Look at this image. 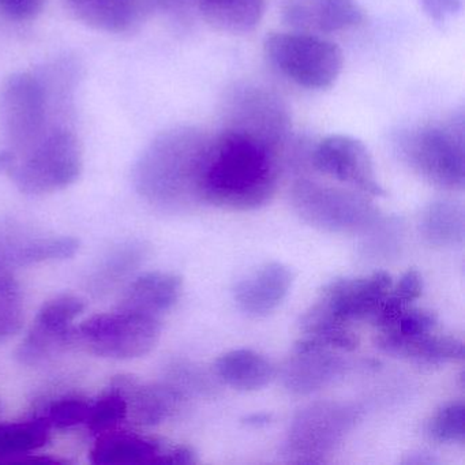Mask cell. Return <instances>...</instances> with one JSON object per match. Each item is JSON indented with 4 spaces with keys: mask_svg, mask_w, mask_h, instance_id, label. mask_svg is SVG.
Returning a JSON list of instances; mask_svg holds the SVG:
<instances>
[{
    "mask_svg": "<svg viewBox=\"0 0 465 465\" xmlns=\"http://www.w3.org/2000/svg\"><path fill=\"white\" fill-rule=\"evenodd\" d=\"M282 153L235 130L222 129L211 135L201 181L203 203L231 211L262 208L279 187Z\"/></svg>",
    "mask_w": 465,
    "mask_h": 465,
    "instance_id": "6da1fadb",
    "label": "cell"
},
{
    "mask_svg": "<svg viewBox=\"0 0 465 465\" xmlns=\"http://www.w3.org/2000/svg\"><path fill=\"white\" fill-rule=\"evenodd\" d=\"M209 138L194 126H178L160 133L143 149L133 170L138 194L160 211H190L201 198L203 162Z\"/></svg>",
    "mask_w": 465,
    "mask_h": 465,
    "instance_id": "7a4b0ae2",
    "label": "cell"
},
{
    "mask_svg": "<svg viewBox=\"0 0 465 465\" xmlns=\"http://www.w3.org/2000/svg\"><path fill=\"white\" fill-rule=\"evenodd\" d=\"M464 114L402 133L397 141L401 159L442 189L461 190L465 183Z\"/></svg>",
    "mask_w": 465,
    "mask_h": 465,
    "instance_id": "3957f363",
    "label": "cell"
},
{
    "mask_svg": "<svg viewBox=\"0 0 465 465\" xmlns=\"http://www.w3.org/2000/svg\"><path fill=\"white\" fill-rule=\"evenodd\" d=\"M83 168V145L77 134L64 124H53L32 148L17 157L9 176L20 192L45 195L72 186Z\"/></svg>",
    "mask_w": 465,
    "mask_h": 465,
    "instance_id": "277c9868",
    "label": "cell"
},
{
    "mask_svg": "<svg viewBox=\"0 0 465 465\" xmlns=\"http://www.w3.org/2000/svg\"><path fill=\"white\" fill-rule=\"evenodd\" d=\"M269 64L302 88L325 91L339 80L344 56L336 43L310 32H277L266 36Z\"/></svg>",
    "mask_w": 465,
    "mask_h": 465,
    "instance_id": "5b68a950",
    "label": "cell"
},
{
    "mask_svg": "<svg viewBox=\"0 0 465 465\" xmlns=\"http://www.w3.org/2000/svg\"><path fill=\"white\" fill-rule=\"evenodd\" d=\"M293 211L307 224L331 233H358L380 222L377 206L364 193L299 179L291 189Z\"/></svg>",
    "mask_w": 465,
    "mask_h": 465,
    "instance_id": "8992f818",
    "label": "cell"
},
{
    "mask_svg": "<svg viewBox=\"0 0 465 465\" xmlns=\"http://www.w3.org/2000/svg\"><path fill=\"white\" fill-rule=\"evenodd\" d=\"M160 317L121 309L94 315L74 328V344L103 358L129 361L148 355L162 336Z\"/></svg>",
    "mask_w": 465,
    "mask_h": 465,
    "instance_id": "52a82bcc",
    "label": "cell"
},
{
    "mask_svg": "<svg viewBox=\"0 0 465 465\" xmlns=\"http://www.w3.org/2000/svg\"><path fill=\"white\" fill-rule=\"evenodd\" d=\"M223 129L252 135L284 151L292 133L290 110L266 86L241 83L228 89L222 105Z\"/></svg>",
    "mask_w": 465,
    "mask_h": 465,
    "instance_id": "ba28073f",
    "label": "cell"
},
{
    "mask_svg": "<svg viewBox=\"0 0 465 465\" xmlns=\"http://www.w3.org/2000/svg\"><path fill=\"white\" fill-rule=\"evenodd\" d=\"M50 126L47 94L37 73L10 75L0 88V135L5 148L21 156Z\"/></svg>",
    "mask_w": 465,
    "mask_h": 465,
    "instance_id": "9c48e42d",
    "label": "cell"
},
{
    "mask_svg": "<svg viewBox=\"0 0 465 465\" xmlns=\"http://www.w3.org/2000/svg\"><path fill=\"white\" fill-rule=\"evenodd\" d=\"M361 419L356 405L320 401L302 408L291 421L285 454L299 464L322 462L337 448Z\"/></svg>",
    "mask_w": 465,
    "mask_h": 465,
    "instance_id": "30bf717a",
    "label": "cell"
},
{
    "mask_svg": "<svg viewBox=\"0 0 465 465\" xmlns=\"http://www.w3.org/2000/svg\"><path fill=\"white\" fill-rule=\"evenodd\" d=\"M391 277L386 272L370 276L336 279L321 291L317 303L307 312L310 317L333 325L372 317L391 290Z\"/></svg>",
    "mask_w": 465,
    "mask_h": 465,
    "instance_id": "8fae6325",
    "label": "cell"
},
{
    "mask_svg": "<svg viewBox=\"0 0 465 465\" xmlns=\"http://www.w3.org/2000/svg\"><path fill=\"white\" fill-rule=\"evenodd\" d=\"M86 303L75 295H59L43 304L24 341L18 347L21 363L37 364L61 348L74 344L73 322L83 314Z\"/></svg>",
    "mask_w": 465,
    "mask_h": 465,
    "instance_id": "7c38bea8",
    "label": "cell"
},
{
    "mask_svg": "<svg viewBox=\"0 0 465 465\" xmlns=\"http://www.w3.org/2000/svg\"><path fill=\"white\" fill-rule=\"evenodd\" d=\"M312 162L320 173L350 184L364 194L385 195L369 149L356 138L342 134L323 138L315 145Z\"/></svg>",
    "mask_w": 465,
    "mask_h": 465,
    "instance_id": "4fadbf2b",
    "label": "cell"
},
{
    "mask_svg": "<svg viewBox=\"0 0 465 465\" xmlns=\"http://www.w3.org/2000/svg\"><path fill=\"white\" fill-rule=\"evenodd\" d=\"M89 457L96 465L197 462V454L190 446L173 445L159 438L114 430L99 435Z\"/></svg>",
    "mask_w": 465,
    "mask_h": 465,
    "instance_id": "5bb4252c",
    "label": "cell"
},
{
    "mask_svg": "<svg viewBox=\"0 0 465 465\" xmlns=\"http://www.w3.org/2000/svg\"><path fill=\"white\" fill-rule=\"evenodd\" d=\"M350 363L329 348H295L282 370V382L299 396L314 393L342 377Z\"/></svg>",
    "mask_w": 465,
    "mask_h": 465,
    "instance_id": "9a60e30c",
    "label": "cell"
},
{
    "mask_svg": "<svg viewBox=\"0 0 465 465\" xmlns=\"http://www.w3.org/2000/svg\"><path fill=\"white\" fill-rule=\"evenodd\" d=\"M284 20L301 32L336 34L361 25L366 15L356 0H288Z\"/></svg>",
    "mask_w": 465,
    "mask_h": 465,
    "instance_id": "2e32d148",
    "label": "cell"
},
{
    "mask_svg": "<svg viewBox=\"0 0 465 465\" xmlns=\"http://www.w3.org/2000/svg\"><path fill=\"white\" fill-rule=\"evenodd\" d=\"M293 272L282 262H268L255 269L235 285L233 296L242 312L252 317H265L287 298Z\"/></svg>",
    "mask_w": 465,
    "mask_h": 465,
    "instance_id": "e0dca14e",
    "label": "cell"
},
{
    "mask_svg": "<svg viewBox=\"0 0 465 465\" xmlns=\"http://www.w3.org/2000/svg\"><path fill=\"white\" fill-rule=\"evenodd\" d=\"M127 402V419L138 426H157L181 407L183 393L173 385L141 382L132 375L114 378Z\"/></svg>",
    "mask_w": 465,
    "mask_h": 465,
    "instance_id": "ac0fdd59",
    "label": "cell"
},
{
    "mask_svg": "<svg viewBox=\"0 0 465 465\" xmlns=\"http://www.w3.org/2000/svg\"><path fill=\"white\" fill-rule=\"evenodd\" d=\"M377 347L389 355L424 364H443L462 361L464 344L453 336L423 333L402 336L396 331H383L377 339Z\"/></svg>",
    "mask_w": 465,
    "mask_h": 465,
    "instance_id": "d6986e66",
    "label": "cell"
},
{
    "mask_svg": "<svg viewBox=\"0 0 465 465\" xmlns=\"http://www.w3.org/2000/svg\"><path fill=\"white\" fill-rule=\"evenodd\" d=\"M182 287L183 282L178 274L149 272L130 282L119 307L160 317L178 303Z\"/></svg>",
    "mask_w": 465,
    "mask_h": 465,
    "instance_id": "ffe728a7",
    "label": "cell"
},
{
    "mask_svg": "<svg viewBox=\"0 0 465 465\" xmlns=\"http://www.w3.org/2000/svg\"><path fill=\"white\" fill-rule=\"evenodd\" d=\"M75 20L107 34L132 31L141 17L135 0H64Z\"/></svg>",
    "mask_w": 465,
    "mask_h": 465,
    "instance_id": "44dd1931",
    "label": "cell"
},
{
    "mask_svg": "<svg viewBox=\"0 0 465 465\" xmlns=\"http://www.w3.org/2000/svg\"><path fill=\"white\" fill-rule=\"evenodd\" d=\"M214 370L225 385L242 391H260L274 377L273 364L265 356L246 348L220 356Z\"/></svg>",
    "mask_w": 465,
    "mask_h": 465,
    "instance_id": "7402d4cb",
    "label": "cell"
},
{
    "mask_svg": "<svg viewBox=\"0 0 465 465\" xmlns=\"http://www.w3.org/2000/svg\"><path fill=\"white\" fill-rule=\"evenodd\" d=\"M203 20L217 31L249 34L265 15V0H195Z\"/></svg>",
    "mask_w": 465,
    "mask_h": 465,
    "instance_id": "603a6c76",
    "label": "cell"
},
{
    "mask_svg": "<svg viewBox=\"0 0 465 465\" xmlns=\"http://www.w3.org/2000/svg\"><path fill=\"white\" fill-rule=\"evenodd\" d=\"M80 250V241L72 236H42L6 242L0 246V262L29 266L48 261L69 260Z\"/></svg>",
    "mask_w": 465,
    "mask_h": 465,
    "instance_id": "cb8c5ba5",
    "label": "cell"
},
{
    "mask_svg": "<svg viewBox=\"0 0 465 465\" xmlns=\"http://www.w3.org/2000/svg\"><path fill=\"white\" fill-rule=\"evenodd\" d=\"M149 257V246L143 241H127L110 250L89 276L88 287L94 295L110 292L122 280L134 273Z\"/></svg>",
    "mask_w": 465,
    "mask_h": 465,
    "instance_id": "d4e9b609",
    "label": "cell"
},
{
    "mask_svg": "<svg viewBox=\"0 0 465 465\" xmlns=\"http://www.w3.org/2000/svg\"><path fill=\"white\" fill-rule=\"evenodd\" d=\"M420 230L432 246H457L464 239V208L456 201H434L421 213Z\"/></svg>",
    "mask_w": 465,
    "mask_h": 465,
    "instance_id": "484cf974",
    "label": "cell"
},
{
    "mask_svg": "<svg viewBox=\"0 0 465 465\" xmlns=\"http://www.w3.org/2000/svg\"><path fill=\"white\" fill-rule=\"evenodd\" d=\"M51 427L42 416L20 423L0 424V462L15 461L42 449L50 440Z\"/></svg>",
    "mask_w": 465,
    "mask_h": 465,
    "instance_id": "4316f807",
    "label": "cell"
},
{
    "mask_svg": "<svg viewBox=\"0 0 465 465\" xmlns=\"http://www.w3.org/2000/svg\"><path fill=\"white\" fill-rule=\"evenodd\" d=\"M127 419V402L118 386L111 382L110 388L92 402L86 426L92 432L103 434L111 431Z\"/></svg>",
    "mask_w": 465,
    "mask_h": 465,
    "instance_id": "83f0119b",
    "label": "cell"
},
{
    "mask_svg": "<svg viewBox=\"0 0 465 465\" xmlns=\"http://www.w3.org/2000/svg\"><path fill=\"white\" fill-rule=\"evenodd\" d=\"M24 320L20 284L9 272H0V342L17 334Z\"/></svg>",
    "mask_w": 465,
    "mask_h": 465,
    "instance_id": "f1b7e54d",
    "label": "cell"
},
{
    "mask_svg": "<svg viewBox=\"0 0 465 465\" xmlns=\"http://www.w3.org/2000/svg\"><path fill=\"white\" fill-rule=\"evenodd\" d=\"M429 434L440 443H464L465 405L451 401L440 407L430 421Z\"/></svg>",
    "mask_w": 465,
    "mask_h": 465,
    "instance_id": "f546056e",
    "label": "cell"
},
{
    "mask_svg": "<svg viewBox=\"0 0 465 465\" xmlns=\"http://www.w3.org/2000/svg\"><path fill=\"white\" fill-rule=\"evenodd\" d=\"M91 407L92 402L84 397H62L48 405L42 418L51 429H70L86 423Z\"/></svg>",
    "mask_w": 465,
    "mask_h": 465,
    "instance_id": "4dcf8cb0",
    "label": "cell"
},
{
    "mask_svg": "<svg viewBox=\"0 0 465 465\" xmlns=\"http://www.w3.org/2000/svg\"><path fill=\"white\" fill-rule=\"evenodd\" d=\"M437 326V317L427 310H404L391 328L383 331H396L402 336L430 333Z\"/></svg>",
    "mask_w": 465,
    "mask_h": 465,
    "instance_id": "1f68e13d",
    "label": "cell"
},
{
    "mask_svg": "<svg viewBox=\"0 0 465 465\" xmlns=\"http://www.w3.org/2000/svg\"><path fill=\"white\" fill-rule=\"evenodd\" d=\"M45 0H0V13L18 23L35 20L45 9Z\"/></svg>",
    "mask_w": 465,
    "mask_h": 465,
    "instance_id": "d6a6232c",
    "label": "cell"
},
{
    "mask_svg": "<svg viewBox=\"0 0 465 465\" xmlns=\"http://www.w3.org/2000/svg\"><path fill=\"white\" fill-rule=\"evenodd\" d=\"M394 298L399 299L402 304H410L411 302L420 298L423 292V279L416 269H410L402 274L396 287L391 288Z\"/></svg>",
    "mask_w": 465,
    "mask_h": 465,
    "instance_id": "836d02e7",
    "label": "cell"
},
{
    "mask_svg": "<svg viewBox=\"0 0 465 465\" xmlns=\"http://www.w3.org/2000/svg\"><path fill=\"white\" fill-rule=\"evenodd\" d=\"M141 20L153 13H181L195 7V0H135Z\"/></svg>",
    "mask_w": 465,
    "mask_h": 465,
    "instance_id": "e575fe53",
    "label": "cell"
},
{
    "mask_svg": "<svg viewBox=\"0 0 465 465\" xmlns=\"http://www.w3.org/2000/svg\"><path fill=\"white\" fill-rule=\"evenodd\" d=\"M426 15L435 23H446L460 13L462 0H419Z\"/></svg>",
    "mask_w": 465,
    "mask_h": 465,
    "instance_id": "d590c367",
    "label": "cell"
},
{
    "mask_svg": "<svg viewBox=\"0 0 465 465\" xmlns=\"http://www.w3.org/2000/svg\"><path fill=\"white\" fill-rule=\"evenodd\" d=\"M15 163H17V156H15V152L7 148L0 149V175L2 173L9 175L15 168Z\"/></svg>",
    "mask_w": 465,
    "mask_h": 465,
    "instance_id": "8d00e7d4",
    "label": "cell"
},
{
    "mask_svg": "<svg viewBox=\"0 0 465 465\" xmlns=\"http://www.w3.org/2000/svg\"><path fill=\"white\" fill-rule=\"evenodd\" d=\"M271 415H268V413H252V415L243 419V423L247 426L260 427L271 423Z\"/></svg>",
    "mask_w": 465,
    "mask_h": 465,
    "instance_id": "74e56055",
    "label": "cell"
},
{
    "mask_svg": "<svg viewBox=\"0 0 465 465\" xmlns=\"http://www.w3.org/2000/svg\"><path fill=\"white\" fill-rule=\"evenodd\" d=\"M0 266H5L4 263L0 262Z\"/></svg>",
    "mask_w": 465,
    "mask_h": 465,
    "instance_id": "f35d334b",
    "label": "cell"
},
{
    "mask_svg": "<svg viewBox=\"0 0 465 465\" xmlns=\"http://www.w3.org/2000/svg\"><path fill=\"white\" fill-rule=\"evenodd\" d=\"M0 410H2V404H0Z\"/></svg>",
    "mask_w": 465,
    "mask_h": 465,
    "instance_id": "ab89813d",
    "label": "cell"
}]
</instances>
